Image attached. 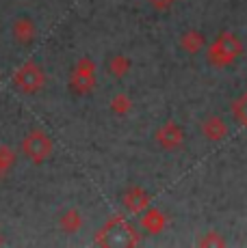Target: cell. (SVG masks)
I'll return each mask as SVG.
<instances>
[{
  "instance_id": "obj_15",
  "label": "cell",
  "mask_w": 247,
  "mask_h": 248,
  "mask_svg": "<svg viewBox=\"0 0 247 248\" xmlns=\"http://www.w3.org/2000/svg\"><path fill=\"white\" fill-rule=\"evenodd\" d=\"M111 110L115 112L117 117H126V114L132 110V99L128 97L126 93L113 95V99H111Z\"/></svg>"
},
{
  "instance_id": "obj_3",
  "label": "cell",
  "mask_w": 247,
  "mask_h": 248,
  "mask_svg": "<svg viewBox=\"0 0 247 248\" xmlns=\"http://www.w3.org/2000/svg\"><path fill=\"white\" fill-rule=\"evenodd\" d=\"M52 151H54V140L44 130H31L22 140V154L33 164H44L46 160H50Z\"/></svg>"
},
{
  "instance_id": "obj_1",
  "label": "cell",
  "mask_w": 247,
  "mask_h": 248,
  "mask_svg": "<svg viewBox=\"0 0 247 248\" xmlns=\"http://www.w3.org/2000/svg\"><path fill=\"white\" fill-rule=\"evenodd\" d=\"M243 54V39L232 31H223L212 44H206V59L211 67L226 69L241 59Z\"/></svg>"
},
{
  "instance_id": "obj_16",
  "label": "cell",
  "mask_w": 247,
  "mask_h": 248,
  "mask_svg": "<svg viewBox=\"0 0 247 248\" xmlns=\"http://www.w3.org/2000/svg\"><path fill=\"white\" fill-rule=\"evenodd\" d=\"M226 244H228L226 237H223L219 231H206L197 240V246H204V248H223Z\"/></svg>"
},
{
  "instance_id": "obj_4",
  "label": "cell",
  "mask_w": 247,
  "mask_h": 248,
  "mask_svg": "<svg viewBox=\"0 0 247 248\" xmlns=\"http://www.w3.org/2000/svg\"><path fill=\"white\" fill-rule=\"evenodd\" d=\"M13 87L24 95H35L46 87V71L35 63V61H28L20 69L13 74Z\"/></svg>"
},
{
  "instance_id": "obj_6",
  "label": "cell",
  "mask_w": 247,
  "mask_h": 248,
  "mask_svg": "<svg viewBox=\"0 0 247 248\" xmlns=\"http://www.w3.org/2000/svg\"><path fill=\"white\" fill-rule=\"evenodd\" d=\"M187 140V132L178 121H165L156 127L154 142L163 151H178Z\"/></svg>"
},
{
  "instance_id": "obj_9",
  "label": "cell",
  "mask_w": 247,
  "mask_h": 248,
  "mask_svg": "<svg viewBox=\"0 0 247 248\" xmlns=\"http://www.w3.org/2000/svg\"><path fill=\"white\" fill-rule=\"evenodd\" d=\"M139 227L143 229V233H148V235H159V233H163L165 227H167V216H165L159 207H150L148 205V207L141 212Z\"/></svg>"
},
{
  "instance_id": "obj_19",
  "label": "cell",
  "mask_w": 247,
  "mask_h": 248,
  "mask_svg": "<svg viewBox=\"0 0 247 248\" xmlns=\"http://www.w3.org/2000/svg\"><path fill=\"white\" fill-rule=\"evenodd\" d=\"M2 244H4V237H2V235H0V246H2Z\"/></svg>"
},
{
  "instance_id": "obj_5",
  "label": "cell",
  "mask_w": 247,
  "mask_h": 248,
  "mask_svg": "<svg viewBox=\"0 0 247 248\" xmlns=\"http://www.w3.org/2000/svg\"><path fill=\"white\" fill-rule=\"evenodd\" d=\"M98 78H96V63H93L89 56L80 59L78 63L74 65L72 76H70V89L74 91L76 95H87L96 89Z\"/></svg>"
},
{
  "instance_id": "obj_11",
  "label": "cell",
  "mask_w": 247,
  "mask_h": 248,
  "mask_svg": "<svg viewBox=\"0 0 247 248\" xmlns=\"http://www.w3.org/2000/svg\"><path fill=\"white\" fill-rule=\"evenodd\" d=\"M11 37L20 46H31L33 41L37 39V24L26 16L18 17V20H13V24H11Z\"/></svg>"
},
{
  "instance_id": "obj_10",
  "label": "cell",
  "mask_w": 247,
  "mask_h": 248,
  "mask_svg": "<svg viewBox=\"0 0 247 248\" xmlns=\"http://www.w3.org/2000/svg\"><path fill=\"white\" fill-rule=\"evenodd\" d=\"M206 35L197 28H187L182 35L178 37V47L189 56H195L202 50H206Z\"/></svg>"
},
{
  "instance_id": "obj_7",
  "label": "cell",
  "mask_w": 247,
  "mask_h": 248,
  "mask_svg": "<svg viewBox=\"0 0 247 248\" xmlns=\"http://www.w3.org/2000/svg\"><path fill=\"white\" fill-rule=\"evenodd\" d=\"M199 132H202V136L206 138L208 142H221V140H226L230 127H228L226 119L219 117V114H208V117L199 123Z\"/></svg>"
},
{
  "instance_id": "obj_2",
  "label": "cell",
  "mask_w": 247,
  "mask_h": 248,
  "mask_svg": "<svg viewBox=\"0 0 247 248\" xmlns=\"http://www.w3.org/2000/svg\"><path fill=\"white\" fill-rule=\"evenodd\" d=\"M96 244L98 246H139L141 244V237L137 233L135 225L126 220V218L117 216L111 218L106 225L102 227V231L98 233L96 237Z\"/></svg>"
},
{
  "instance_id": "obj_14",
  "label": "cell",
  "mask_w": 247,
  "mask_h": 248,
  "mask_svg": "<svg viewBox=\"0 0 247 248\" xmlns=\"http://www.w3.org/2000/svg\"><path fill=\"white\" fill-rule=\"evenodd\" d=\"M13 166H16V151L11 147L2 145L0 147V181L7 179V175L13 170Z\"/></svg>"
},
{
  "instance_id": "obj_12",
  "label": "cell",
  "mask_w": 247,
  "mask_h": 248,
  "mask_svg": "<svg viewBox=\"0 0 247 248\" xmlns=\"http://www.w3.org/2000/svg\"><path fill=\"white\" fill-rule=\"evenodd\" d=\"M59 227H61V231L68 233V235H76V233L83 229V214L76 207L65 209L59 216Z\"/></svg>"
},
{
  "instance_id": "obj_13",
  "label": "cell",
  "mask_w": 247,
  "mask_h": 248,
  "mask_svg": "<svg viewBox=\"0 0 247 248\" xmlns=\"http://www.w3.org/2000/svg\"><path fill=\"white\" fill-rule=\"evenodd\" d=\"M130 69H132V61L126 54H113L106 59V71L113 78H117V80L126 78L130 74Z\"/></svg>"
},
{
  "instance_id": "obj_17",
  "label": "cell",
  "mask_w": 247,
  "mask_h": 248,
  "mask_svg": "<svg viewBox=\"0 0 247 248\" xmlns=\"http://www.w3.org/2000/svg\"><path fill=\"white\" fill-rule=\"evenodd\" d=\"M232 114L239 121V125L247 127V93H243L241 97H236L232 102Z\"/></svg>"
},
{
  "instance_id": "obj_18",
  "label": "cell",
  "mask_w": 247,
  "mask_h": 248,
  "mask_svg": "<svg viewBox=\"0 0 247 248\" xmlns=\"http://www.w3.org/2000/svg\"><path fill=\"white\" fill-rule=\"evenodd\" d=\"M174 2H176V0H148L150 7L154 9V11H160V13H163V11H169V9L174 7Z\"/></svg>"
},
{
  "instance_id": "obj_8",
  "label": "cell",
  "mask_w": 247,
  "mask_h": 248,
  "mask_svg": "<svg viewBox=\"0 0 247 248\" xmlns=\"http://www.w3.org/2000/svg\"><path fill=\"white\" fill-rule=\"evenodd\" d=\"M122 205L126 212L130 214H141L150 205V192L143 190L141 186H130L124 190L122 194Z\"/></svg>"
}]
</instances>
